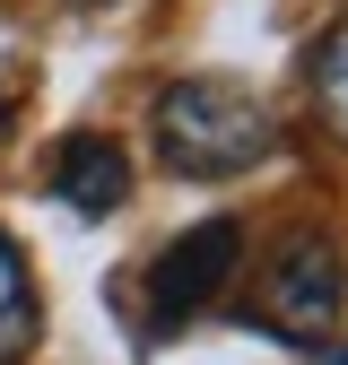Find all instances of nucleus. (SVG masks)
<instances>
[{
	"instance_id": "f257e3e1",
	"label": "nucleus",
	"mask_w": 348,
	"mask_h": 365,
	"mask_svg": "<svg viewBox=\"0 0 348 365\" xmlns=\"http://www.w3.org/2000/svg\"><path fill=\"white\" fill-rule=\"evenodd\" d=\"M148 130H157V157L183 182H235V174H252V165L279 157L270 105H261L244 78H218V70L165 78L157 105H148Z\"/></svg>"
},
{
	"instance_id": "f03ea898",
	"label": "nucleus",
	"mask_w": 348,
	"mask_h": 365,
	"mask_svg": "<svg viewBox=\"0 0 348 365\" xmlns=\"http://www.w3.org/2000/svg\"><path fill=\"white\" fill-rule=\"evenodd\" d=\"M252 313L261 331L287 339V348H331L339 339V313H348V261L322 226H287L261 252V279H252Z\"/></svg>"
},
{
	"instance_id": "7ed1b4c3",
	"label": "nucleus",
	"mask_w": 348,
	"mask_h": 365,
	"mask_svg": "<svg viewBox=\"0 0 348 365\" xmlns=\"http://www.w3.org/2000/svg\"><path fill=\"white\" fill-rule=\"evenodd\" d=\"M235 269H244V226H235V217L183 226V235L148 261V322L174 331V322H192V313H209L218 296H227Z\"/></svg>"
},
{
	"instance_id": "20e7f679",
	"label": "nucleus",
	"mask_w": 348,
	"mask_h": 365,
	"mask_svg": "<svg viewBox=\"0 0 348 365\" xmlns=\"http://www.w3.org/2000/svg\"><path fill=\"white\" fill-rule=\"evenodd\" d=\"M53 192L78 217H113L130 200V157H122V140H105V130H70V140L53 148Z\"/></svg>"
},
{
	"instance_id": "39448f33",
	"label": "nucleus",
	"mask_w": 348,
	"mask_h": 365,
	"mask_svg": "<svg viewBox=\"0 0 348 365\" xmlns=\"http://www.w3.org/2000/svg\"><path fill=\"white\" fill-rule=\"evenodd\" d=\"M44 339V296H35V269L18 252V235L0 226V365H26Z\"/></svg>"
},
{
	"instance_id": "423d86ee",
	"label": "nucleus",
	"mask_w": 348,
	"mask_h": 365,
	"mask_svg": "<svg viewBox=\"0 0 348 365\" xmlns=\"http://www.w3.org/2000/svg\"><path fill=\"white\" fill-rule=\"evenodd\" d=\"M304 96H314V122L348 148V9L314 35V53H304Z\"/></svg>"
},
{
	"instance_id": "0eeeda50",
	"label": "nucleus",
	"mask_w": 348,
	"mask_h": 365,
	"mask_svg": "<svg viewBox=\"0 0 348 365\" xmlns=\"http://www.w3.org/2000/svg\"><path fill=\"white\" fill-rule=\"evenodd\" d=\"M322 365H348V339H331V356H322Z\"/></svg>"
}]
</instances>
